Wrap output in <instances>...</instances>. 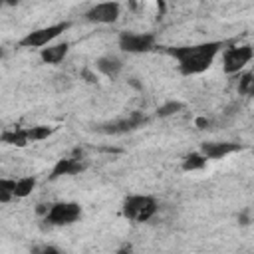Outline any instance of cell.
I'll return each instance as SVG.
<instances>
[{
  "label": "cell",
  "mask_w": 254,
  "mask_h": 254,
  "mask_svg": "<svg viewBox=\"0 0 254 254\" xmlns=\"http://www.w3.org/2000/svg\"><path fill=\"white\" fill-rule=\"evenodd\" d=\"M34 254H60V250L56 246H40L34 248Z\"/></svg>",
  "instance_id": "cell-19"
},
{
  "label": "cell",
  "mask_w": 254,
  "mask_h": 254,
  "mask_svg": "<svg viewBox=\"0 0 254 254\" xmlns=\"http://www.w3.org/2000/svg\"><path fill=\"white\" fill-rule=\"evenodd\" d=\"M181 109H183V103H181V101H167V103H163V105L157 109V115H159V117H169V115L179 113Z\"/></svg>",
  "instance_id": "cell-18"
},
{
  "label": "cell",
  "mask_w": 254,
  "mask_h": 254,
  "mask_svg": "<svg viewBox=\"0 0 254 254\" xmlns=\"http://www.w3.org/2000/svg\"><path fill=\"white\" fill-rule=\"evenodd\" d=\"M14 189H16V181L14 179H2L0 181V200L8 202L10 198H14Z\"/></svg>",
  "instance_id": "cell-17"
},
{
  "label": "cell",
  "mask_w": 254,
  "mask_h": 254,
  "mask_svg": "<svg viewBox=\"0 0 254 254\" xmlns=\"http://www.w3.org/2000/svg\"><path fill=\"white\" fill-rule=\"evenodd\" d=\"M252 58H254L252 46H230L224 50L222 67L226 73H238Z\"/></svg>",
  "instance_id": "cell-5"
},
{
  "label": "cell",
  "mask_w": 254,
  "mask_h": 254,
  "mask_svg": "<svg viewBox=\"0 0 254 254\" xmlns=\"http://www.w3.org/2000/svg\"><path fill=\"white\" fill-rule=\"evenodd\" d=\"M157 210V200L149 194H131L123 202V214L133 222H149Z\"/></svg>",
  "instance_id": "cell-2"
},
{
  "label": "cell",
  "mask_w": 254,
  "mask_h": 254,
  "mask_svg": "<svg viewBox=\"0 0 254 254\" xmlns=\"http://www.w3.org/2000/svg\"><path fill=\"white\" fill-rule=\"evenodd\" d=\"M196 125H198V127H206L208 121H206V119H196Z\"/></svg>",
  "instance_id": "cell-21"
},
{
  "label": "cell",
  "mask_w": 254,
  "mask_h": 254,
  "mask_svg": "<svg viewBox=\"0 0 254 254\" xmlns=\"http://www.w3.org/2000/svg\"><path fill=\"white\" fill-rule=\"evenodd\" d=\"M252 95H254V91H252Z\"/></svg>",
  "instance_id": "cell-22"
},
{
  "label": "cell",
  "mask_w": 254,
  "mask_h": 254,
  "mask_svg": "<svg viewBox=\"0 0 254 254\" xmlns=\"http://www.w3.org/2000/svg\"><path fill=\"white\" fill-rule=\"evenodd\" d=\"M54 133V127H48V125H36V127H28L26 129V137L28 141H42V139H48L50 135Z\"/></svg>",
  "instance_id": "cell-16"
},
{
  "label": "cell",
  "mask_w": 254,
  "mask_h": 254,
  "mask_svg": "<svg viewBox=\"0 0 254 254\" xmlns=\"http://www.w3.org/2000/svg\"><path fill=\"white\" fill-rule=\"evenodd\" d=\"M36 187V179L34 177H22L16 181V189H14V196L16 198H24L28 196Z\"/></svg>",
  "instance_id": "cell-14"
},
{
  "label": "cell",
  "mask_w": 254,
  "mask_h": 254,
  "mask_svg": "<svg viewBox=\"0 0 254 254\" xmlns=\"http://www.w3.org/2000/svg\"><path fill=\"white\" fill-rule=\"evenodd\" d=\"M69 52V44L67 42H62V44H54V46H48L40 52V58L42 62L46 64H60Z\"/></svg>",
  "instance_id": "cell-12"
},
{
  "label": "cell",
  "mask_w": 254,
  "mask_h": 254,
  "mask_svg": "<svg viewBox=\"0 0 254 254\" xmlns=\"http://www.w3.org/2000/svg\"><path fill=\"white\" fill-rule=\"evenodd\" d=\"M85 169V165L81 163V159H75V157H67V159H60L56 163V167L52 169V175L50 179H58L62 175H77Z\"/></svg>",
  "instance_id": "cell-10"
},
{
  "label": "cell",
  "mask_w": 254,
  "mask_h": 254,
  "mask_svg": "<svg viewBox=\"0 0 254 254\" xmlns=\"http://www.w3.org/2000/svg\"><path fill=\"white\" fill-rule=\"evenodd\" d=\"M204 165H206V157L202 153H190L183 161L185 171H200V169H204Z\"/></svg>",
  "instance_id": "cell-15"
},
{
  "label": "cell",
  "mask_w": 254,
  "mask_h": 254,
  "mask_svg": "<svg viewBox=\"0 0 254 254\" xmlns=\"http://www.w3.org/2000/svg\"><path fill=\"white\" fill-rule=\"evenodd\" d=\"M81 216V206L77 202H56L48 208L44 220L52 226H67L73 224Z\"/></svg>",
  "instance_id": "cell-4"
},
{
  "label": "cell",
  "mask_w": 254,
  "mask_h": 254,
  "mask_svg": "<svg viewBox=\"0 0 254 254\" xmlns=\"http://www.w3.org/2000/svg\"><path fill=\"white\" fill-rule=\"evenodd\" d=\"M2 141L8 145H16V147H24L28 145V137H26V129H14V131H4L2 133Z\"/></svg>",
  "instance_id": "cell-13"
},
{
  "label": "cell",
  "mask_w": 254,
  "mask_h": 254,
  "mask_svg": "<svg viewBox=\"0 0 254 254\" xmlns=\"http://www.w3.org/2000/svg\"><path fill=\"white\" fill-rule=\"evenodd\" d=\"M119 48L127 54H145L155 48V36L153 34H135V32H123L119 36Z\"/></svg>",
  "instance_id": "cell-6"
},
{
  "label": "cell",
  "mask_w": 254,
  "mask_h": 254,
  "mask_svg": "<svg viewBox=\"0 0 254 254\" xmlns=\"http://www.w3.org/2000/svg\"><path fill=\"white\" fill-rule=\"evenodd\" d=\"M234 151H240V145L238 143H228V141H222V143H204L200 153L206 157V159H222Z\"/></svg>",
  "instance_id": "cell-9"
},
{
  "label": "cell",
  "mask_w": 254,
  "mask_h": 254,
  "mask_svg": "<svg viewBox=\"0 0 254 254\" xmlns=\"http://www.w3.org/2000/svg\"><path fill=\"white\" fill-rule=\"evenodd\" d=\"M145 121H147L145 115H141V113H133V115H129V117H123V119H117V121H113V123L101 125V127H97V129H99L101 133L119 135V133H127V131H133V129L141 127Z\"/></svg>",
  "instance_id": "cell-8"
},
{
  "label": "cell",
  "mask_w": 254,
  "mask_h": 254,
  "mask_svg": "<svg viewBox=\"0 0 254 254\" xmlns=\"http://www.w3.org/2000/svg\"><path fill=\"white\" fill-rule=\"evenodd\" d=\"M67 28H69V22H58V24H52V26H46V28L32 30L20 40V46L22 48H42L44 50V46H48L52 40L62 36Z\"/></svg>",
  "instance_id": "cell-3"
},
{
  "label": "cell",
  "mask_w": 254,
  "mask_h": 254,
  "mask_svg": "<svg viewBox=\"0 0 254 254\" xmlns=\"http://www.w3.org/2000/svg\"><path fill=\"white\" fill-rule=\"evenodd\" d=\"M121 6L117 2H99L85 12V20L93 24H113L119 18Z\"/></svg>",
  "instance_id": "cell-7"
},
{
  "label": "cell",
  "mask_w": 254,
  "mask_h": 254,
  "mask_svg": "<svg viewBox=\"0 0 254 254\" xmlns=\"http://www.w3.org/2000/svg\"><path fill=\"white\" fill-rule=\"evenodd\" d=\"M95 67H97L99 73H103L105 77L115 79V77L119 75V71L123 69V64H121V60L115 58V56H103V58H99V60L95 62Z\"/></svg>",
  "instance_id": "cell-11"
},
{
  "label": "cell",
  "mask_w": 254,
  "mask_h": 254,
  "mask_svg": "<svg viewBox=\"0 0 254 254\" xmlns=\"http://www.w3.org/2000/svg\"><path fill=\"white\" fill-rule=\"evenodd\" d=\"M133 252V248H131V244H123L119 250H117V254H131Z\"/></svg>",
  "instance_id": "cell-20"
},
{
  "label": "cell",
  "mask_w": 254,
  "mask_h": 254,
  "mask_svg": "<svg viewBox=\"0 0 254 254\" xmlns=\"http://www.w3.org/2000/svg\"><path fill=\"white\" fill-rule=\"evenodd\" d=\"M220 50H222V42H204L194 46L169 48V54L179 62V69L183 75H196L212 65Z\"/></svg>",
  "instance_id": "cell-1"
}]
</instances>
